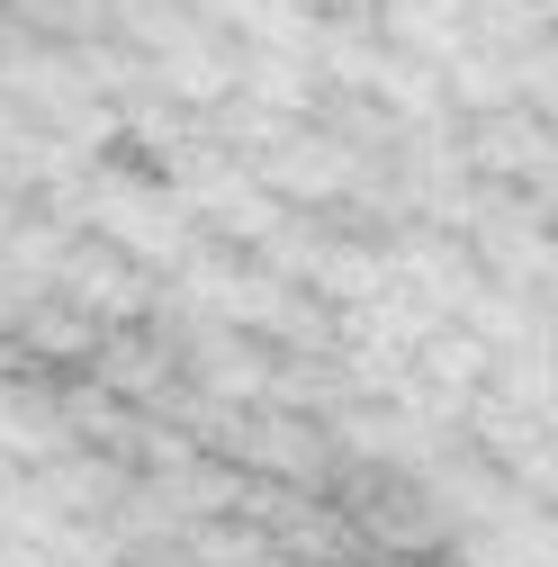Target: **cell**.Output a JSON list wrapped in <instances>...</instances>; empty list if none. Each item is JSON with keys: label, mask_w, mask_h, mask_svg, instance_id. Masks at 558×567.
<instances>
[{"label": "cell", "mask_w": 558, "mask_h": 567, "mask_svg": "<svg viewBox=\"0 0 558 567\" xmlns=\"http://www.w3.org/2000/svg\"><path fill=\"white\" fill-rule=\"evenodd\" d=\"M361 163H370V154H361V145H342L324 117H289V126H279L270 145L244 163V172H252L270 198H289V207H298V198H307V207H333L342 189L361 181Z\"/></svg>", "instance_id": "1"}, {"label": "cell", "mask_w": 558, "mask_h": 567, "mask_svg": "<svg viewBox=\"0 0 558 567\" xmlns=\"http://www.w3.org/2000/svg\"><path fill=\"white\" fill-rule=\"evenodd\" d=\"M45 289H54L63 307H82L91 324H135V316L154 307V270H145V261H126L108 235L73 226V244H63L54 270H45Z\"/></svg>", "instance_id": "2"}, {"label": "cell", "mask_w": 558, "mask_h": 567, "mask_svg": "<svg viewBox=\"0 0 558 567\" xmlns=\"http://www.w3.org/2000/svg\"><path fill=\"white\" fill-rule=\"evenodd\" d=\"M91 379H100L117 405H163V396L180 388V342H172L154 316L100 324V342H91Z\"/></svg>", "instance_id": "3"}, {"label": "cell", "mask_w": 558, "mask_h": 567, "mask_svg": "<svg viewBox=\"0 0 558 567\" xmlns=\"http://www.w3.org/2000/svg\"><path fill=\"white\" fill-rule=\"evenodd\" d=\"M180 379L207 396V405H252L270 388V342L244 333V324H180Z\"/></svg>", "instance_id": "4"}, {"label": "cell", "mask_w": 558, "mask_h": 567, "mask_svg": "<svg viewBox=\"0 0 558 567\" xmlns=\"http://www.w3.org/2000/svg\"><path fill=\"white\" fill-rule=\"evenodd\" d=\"M459 163H468L477 181H531V189H549V117L523 109V100H514V109H477Z\"/></svg>", "instance_id": "5"}, {"label": "cell", "mask_w": 558, "mask_h": 567, "mask_svg": "<svg viewBox=\"0 0 558 567\" xmlns=\"http://www.w3.org/2000/svg\"><path fill=\"white\" fill-rule=\"evenodd\" d=\"M63 442H73V423H63L54 388L45 379H0V460L10 468H45Z\"/></svg>", "instance_id": "6"}, {"label": "cell", "mask_w": 558, "mask_h": 567, "mask_svg": "<svg viewBox=\"0 0 558 567\" xmlns=\"http://www.w3.org/2000/svg\"><path fill=\"white\" fill-rule=\"evenodd\" d=\"M388 279H396V270H388V244H333V235H324L316 261H307V289H316L324 307H361V298L388 289Z\"/></svg>", "instance_id": "7"}, {"label": "cell", "mask_w": 558, "mask_h": 567, "mask_svg": "<svg viewBox=\"0 0 558 567\" xmlns=\"http://www.w3.org/2000/svg\"><path fill=\"white\" fill-rule=\"evenodd\" d=\"M10 333H19V361H91V342H100V324H91L82 307H63L54 289H45Z\"/></svg>", "instance_id": "8"}, {"label": "cell", "mask_w": 558, "mask_h": 567, "mask_svg": "<svg viewBox=\"0 0 558 567\" xmlns=\"http://www.w3.org/2000/svg\"><path fill=\"white\" fill-rule=\"evenodd\" d=\"M0 567H54V549H45V540H10V532H0Z\"/></svg>", "instance_id": "9"}, {"label": "cell", "mask_w": 558, "mask_h": 567, "mask_svg": "<svg viewBox=\"0 0 558 567\" xmlns=\"http://www.w3.org/2000/svg\"><path fill=\"white\" fill-rule=\"evenodd\" d=\"M244 567H298V558H289V549H261V558H244Z\"/></svg>", "instance_id": "10"}, {"label": "cell", "mask_w": 558, "mask_h": 567, "mask_svg": "<svg viewBox=\"0 0 558 567\" xmlns=\"http://www.w3.org/2000/svg\"><path fill=\"white\" fill-rule=\"evenodd\" d=\"M10 217H19V198H10V189H0V235H10Z\"/></svg>", "instance_id": "11"}, {"label": "cell", "mask_w": 558, "mask_h": 567, "mask_svg": "<svg viewBox=\"0 0 558 567\" xmlns=\"http://www.w3.org/2000/svg\"><path fill=\"white\" fill-rule=\"evenodd\" d=\"M10 126H19V109H10V100H0V135H10Z\"/></svg>", "instance_id": "12"}]
</instances>
